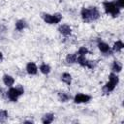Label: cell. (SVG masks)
<instances>
[{
    "instance_id": "6da1fadb",
    "label": "cell",
    "mask_w": 124,
    "mask_h": 124,
    "mask_svg": "<svg viewBox=\"0 0 124 124\" xmlns=\"http://www.w3.org/2000/svg\"><path fill=\"white\" fill-rule=\"evenodd\" d=\"M24 94V87L21 84H17L16 87L11 86L6 91V97L10 102L16 103L18 101L19 97H21Z\"/></svg>"
},
{
    "instance_id": "7a4b0ae2",
    "label": "cell",
    "mask_w": 124,
    "mask_h": 124,
    "mask_svg": "<svg viewBox=\"0 0 124 124\" xmlns=\"http://www.w3.org/2000/svg\"><path fill=\"white\" fill-rule=\"evenodd\" d=\"M103 9L107 15H109L112 17H117L121 13V8L117 5L116 1H104Z\"/></svg>"
},
{
    "instance_id": "3957f363",
    "label": "cell",
    "mask_w": 124,
    "mask_h": 124,
    "mask_svg": "<svg viewBox=\"0 0 124 124\" xmlns=\"http://www.w3.org/2000/svg\"><path fill=\"white\" fill-rule=\"evenodd\" d=\"M92 97L88 94H85V93H77L74 97H73V102L75 104H78V105H80V104H86L88 103L89 101H91Z\"/></svg>"
},
{
    "instance_id": "277c9868",
    "label": "cell",
    "mask_w": 124,
    "mask_h": 124,
    "mask_svg": "<svg viewBox=\"0 0 124 124\" xmlns=\"http://www.w3.org/2000/svg\"><path fill=\"white\" fill-rule=\"evenodd\" d=\"M97 47H98V49L103 53V54H106V55H111L112 54V50H111V46L108 44V43H106V42H104V41H102V40H98V43H97Z\"/></svg>"
},
{
    "instance_id": "5b68a950",
    "label": "cell",
    "mask_w": 124,
    "mask_h": 124,
    "mask_svg": "<svg viewBox=\"0 0 124 124\" xmlns=\"http://www.w3.org/2000/svg\"><path fill=\"white\" fill-rule=\"evenodd\" d=\"M88 13H89V19L90 22L92 21H96L101 17V13L99 11V9L96 6H92V7H88Z\"/></svg>"
},
{
    "instance_id": "8992f818",
    "label": "cell",
    "mask_w": 124,
    "mask_h": 124,
    "mask_svg": "<svg viewBox=\"0 0 124 124\" xmlns=\"http://www.w3.org/2000/svg\"><path fill=\"white\" fill-rule=\"evenodd\" d=\"M57 30H58V32H59L62 36H64V37H69V36H71V35H72V32H73L72 27H71L69 24H66V23L60 24V25L58 26Z\"/></svg>"
},
{
    "instance_id": "52a82bcc",
    "label": "cell",
    "mask_w": 124,
    "mask_h": 124,
    "mask_svg": "<svg viewBox=\"0 0 124 124\" xmlns=\"http://www.w3.org/2000/svg\"><path fill=\"white\" fill-rule=\"evenodd\" d=\"M57 99L60 103H67V102H69L73 99V96L71 95V93L61 90L57 93Z\"/></svg>"
},
{
    "instance_id": "ba28073f",
    "label": "cell",
    "mask_w": 124,
    "mask_h": 124,
    "mask_svg": "<svg viewBox=\"0 0 124 124\" xmlns=\"http://www.w3.org/2000/svg\"><path fill=\"white\" fill-rule=\"evenodd\" d=\"M116 86H117L116 83H114V82L111 81V80H108V81H107V82L103 85V87H102V91H103L104 94L108 95V94H110V93L115 89Z\"/></svg>"
},
{
    "instance_id": "9c48e42d",
    "label": "cell",
    "mask_w": 124,
    "mask_h": 124,
    "mask_svg": "<svg viewBox=\"0 0 124 124\" xmlns=\"http://www.w3.org/2000/svg\"><path fill=\"white\" fill-rule=\"evenodd\" d=\"M25 71H26V73H27L28 75H30V76H35V75L38 74L39 69H38V66H37L34 62H28V63L26 64V66H25Z\"/></svg>"
},
{
    "instance_id": "30bf717a",
    "label": "cell",
    "mask_w": 124,
    "mask_h": 124,
    "mask_svg": "<svg viewBox=\"0 0 124 124\" xmlns=\"http://www.w3.org/2000/svg\"><path fill=\"white\" fill-rule=\"evenodd\" d=\"M2 81H3L5 86L11 87V86H13L15 84V78L13 76L9 75V74H5L2 77Z\"/></svg>"
},
{
    "instance_id": "8fae6325",
    "label": "cell",
    "mask_w": 124,
    "mask_h": 124,
    "mask_svg": "<svg viewBox=\"0 0 124 124\" xmlns=\"http://www.w3.org/2000/svg\"><path fill=\"white\" fill-rule=\"evenodd\" d=\"M28 27V23H27V21L25 20V19H17L16 21V23H15V28H16V31H18V32H21V31H23L24 29H26Z\"/></svg>"
},
{
    "instance_id": "7c38bea8",
    "label": "cell",
    "mask_w": 124,
    "mask_h": 124,
    "mask_svg": "<svg viewBox=\"0 0 124 124\" xmlns=\"http://www.w3.org/2000/svg\"><path fill=\"white\" fill-rule=\"evenodd\" d=\"M54 117H55L54 113H52V112H46V113H45L42 116L41 121H42L43 124H50V123L53 122Z\"/></svg>"
},
{
    "instance_id": "4fadbf2b",
    "label": "cell",
    "mask_w": 124,
    "mask_h": 124,
    "mask_svg": "<svg viewBox=\"0 0 124 124\" xmlns=\"http://www.w3.org/2000/svg\"><path fill=\"white\" fill-rule=\"evenodd\" d=\"M60 79L63 83H65L66 85H71L72 84V81H73V77L70 73H67V72H64L61 74V77H60Z\"/></svg>"
},
{
    "instance_id": "5bb4252c",
    "label": "cell",
    "mask_w": 124,
    "mask_h": 124,
    "mask_svg": "<svg viewBox=\"0 0 124 124\" xmlns=\"http://www.w3.org/2000/svg\"><path fill=\"white\" fill-rule=\"evenodd\" d=\"M110 70L112 73H115V74H119L121 73L122 71V64L120 61L118 60H113L112 63H111V66H110Z\"/></svg>"
},
{
    "instance_id": "9a60e30c",
    "label": "cell",
    "mask_w": 124,
    "mask_h": 124,
    "mask_svg": "<svg viewBox=\"0 0 124 124\" xmlns=\"http://www.w3.org/2000/svg\"><path fill=\"white\" fill-rule=\"evenodd\" d=\"M42 19L45 21V23L52 25L54 24V19H53V15L52 14H48V13H43L41 16Z\"/></svg>"
},
{
    "instance_id": "2e32d148",
    "label": "cell",
    "mask_w": 124,
    "mask_h": 124,
    "mask_svg": "<svg viewBox=\"0 0 124 124\" xmlns=\"http://www.w3.org/2000/svg\"><path fill=\"white\" fill-rule=\"evenodd\" d=\"M123 48H124V43L121 40H117L116 42H114L113 46H111V50L113 52H121Z\"/></svg>"
},
{
    "instance_id": "e0dca14e",
    "label": "cell",
    "mask_w": 124,
    "mask_h": 124,
    "mask_svg": "<svg viewBox=\"0 0 124 124\" xmlns=\"http://www.w3.org/2000/svg\"><path fill=\"white\" fill-rule=\"evenodd\" d=\"M77 58H78V54L76 53H68L65 57V61L67 62V64L69 65H73L77 63Z\"/></svg>"
},
{
    "instance_id": "ac0fdd59",
    "label": "cell",
    "mask_w": 124,
    "mask_h": 124,
    "mask_svg": "<svg viewBox=\"0 0 124 124\" xmlns=\"http://www.w3.org/2000/svg\"><path fill=\"white\" fill-rule=\"evenodd\" d=\"M39 71L43 74V75H45V76H47L48 74H50V72H51V67L48 65V64H46V63H42L40 66H39Z\"/></svg>"
},
{
    "instance_id": "d6986e66",
    "label": "cell",
    "mask_w": 124,
    "mask_h": 124,
    "mask_svg": "<svg viewBox=\"0 0 124 124\" xmlns=\"http://www.w3.org/2000/svg\"><path fill=\"white\" fill-rule=\"evenodd\" d=\"M88 61H89V59H88V58H86V56H83V55H78L77 63H78L80 67L86 68V67H87V65H88Z\"/></svg>"
},
{
    "instance_id": "ffe728a7",
    "label": "cell",
    "mask_w": 124,
    "mask_h": 124,
    "mask_svg": "<svg viewBox=\"0 0 124 124\" xmlns=\"http://www.w3.org/2000/svg\"><path fill=\"white\" fill-rule=\"evenodd\" d=\"M9 113L6 109H0V123H4L8 120Z\"/></svg>"
},
{
    "instance_id": "44dd1931",
    "label": "cell",
    "mask_w": 124,
    "mask_h": 124,
    "mask_svg": "<svg viewBox=\"0 0 124 124\" xmlns=\"http://www.w3.org/2000/svg\"><path fill=\"white\" fill-rule=\"evenodd\" d=\"M88 53H89V49H88V47L85 46H79V48H78V51H77V54H78V55H83V56H86V54H88Z\"/></svg>"
},
{
    "instance_id": "7402d4cb",
    "label": "cell",
    "mask_w": 124,
    "mask_h": 124,
    "mask_svg": "<svg viewBox=\"0 0 124 124\" xmlns=\"http://www.w3.org/2000/svg\"><path fill=\"white\" fill-rule=\"evenodd\" d=\"M52 15H53V19H54V24L60 23L61 20H62V18H63L62 14H60V13H54Z\"/></svg>"
},
{
    "instance_id": "603a6c76",
    "label": "cell",
    "mask_w": 124,
    "mask_h": 124,
    "mask_svg": "<svg viewBox=\"0 0 124 124\" xmlns=\"http://www.w3.org/2000/svg\"><path fill=\"white\" fill-rule=\"evenodd\" d=\"M97 64H98V62L96 61V60H90L89 59V61H88V65H87V69H89V70H94L96 67H97Z\"/></svg>"
},
{
    "instance_id": "cb8c5ba5",
    "label": "cell",
    "mask_w": 124,
    "mask_h": 124,
    "mask_svg": "<svg viewBox=\"0 0 124 124\" xmlns=\"http://www.w3.org/2000/svg\"><path fill=\"white\" fill-rule=\"evenodd\" d=\"M7 31V27L4 24H0V33H5Z\"/></svg>"
},
{
    "instance_id": "d4e9b609",
    "label": "cell",
    "mask_w": 124,
    "mask_h": 124,
    "mask_svg": "<svg viewBox=\"0 0 124 124\" xmlns=\"http://www.w3.org/2000/svg\"><path fill=\"white\" fill-rule=\"evenodd\" d=\"M116 3H117V5H118L121 9L124 7V0H116Z\"/></svg>"
},
{
    "instance_id": "484cf974",
    "label": "cell",
    "mask_w": 124,
    "mask_h": 124,
    "mask_svg": "<svg viewBox=\"0 0 124 124\" xmlns=\"http://www.w3.org/2000/svg\"><path fill=\"white\" fill-rule=\"evenodd\" d=\"M3 59H4V54H3V52L0 51V63L3 61Z\"/></svg>"
},
{
    "instance_id": "4316f807",
    "label": "cell",
    "mask_w": 124,
    "mask_h": 124,
    "mask_svg": "<svg viewBox=\"0 0 124 124\" xmlns=\"http://www.w3.org/2000/svg\"><path fill=\"white\" fill-rule=\"evenodd\" d=\"M23 123H34V121L33 120H24Z\"/></svg>"
}]
</instances>
